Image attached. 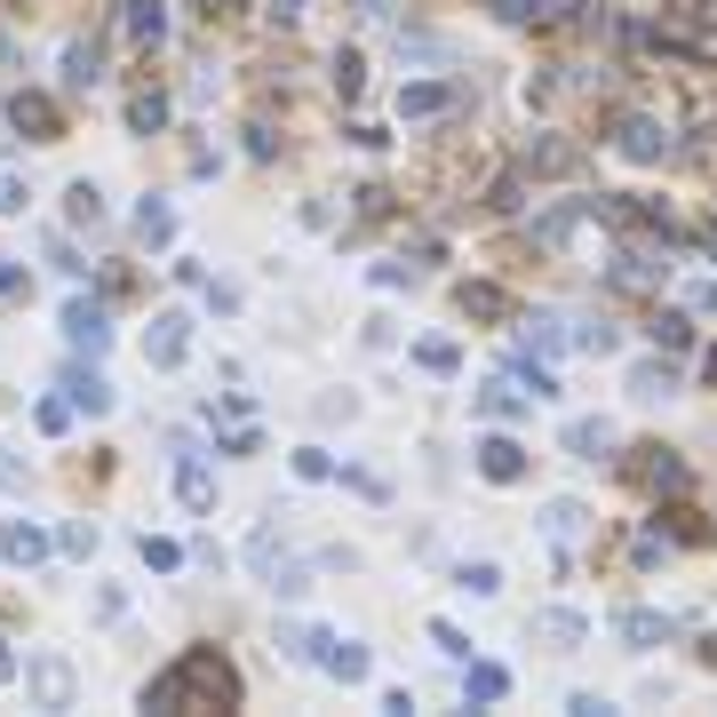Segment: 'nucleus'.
I'll return each instance as SVG.
<instances>
[{
    "mask_svg": "<svg viewBox=\"0 0 717 717\" xmlns=\"http://www.w3.org/2000/svg\"><path fill=\"white\" fill-rule=\"evenodd\" d=\"M645 335H654L662 351H686V344H694V319H686V312H654V327H645Z\"/></svg>",
    "mask_w": 717,
    "mask_h": 717,
    "instance_id": "obj_26",
    "label": "nucleus"
},
{
    "mask_svg": "<svg viewBox=\"0 0 717 717\" xmlns=\"http://www.w3.org/2000/svg\"><path fill=\"white\" fill-rule=\"evenodd\" d=\"M455 303H463V319H510V295H502L495 280H470Z\"/></svg>",
    "mask_w": 717,
    "mask_h": 717,
    "instance_id": "obj_15",
    "label": "nucleus"
},
{
    "mask_svg": "<svg viewBox=\"0 0 717 717\" xmlns=\"http://www.w3.org/2000/svg\"><path fill=\"white\" fill-rule=\"evenodd\" d=\"M510 383H519L526 399H558V374L542 367V359H510Z\"/></svg>",
    "mask_w": 717,
    "mask_h": 717,
    "instance_id": "obj_25",
    "label": "nucleus"
},
{
    "mask_svg": "<svg viewBox=\"0 0 717 717\" xmlns=\"http://www.w3.org/2000/svg\"><path fill=\"white\" fill-rule=\"evenodd\" d=\"M0 487H24V470H17L9 455H0Z\"/></svg>",
    "mask_w": 717,
    "mask_h": 717,
    "instance_id": "obj_46",
    "label": "nucleus"
},
{
    "mask_svg": "<svg viewBox=\"0 0 717 717\" xmlns=\"http://www.w3.org/2000/svg\"><path fill=\"white\" fill-rule=\"evenodd\" d=\"M542 534H551V542H574V534H583V502H551V510H542Z\"/></svg>",
    "mask_w": 717,
    "mask_h": 717,
    "instance_id": "obj_30",
    "label": "nucleus"
},
{
    "mask_svg": "<svg viewBox=\"0 0 717 717\" xmlns=\"http://www.w3.org/2000/svg\"><path fill=\"white\" fill-rule=\"evenodd\" d=\"M613 630H622L630 645H662V638H670V622H662L654 606H630V613H622V622H613Z\"/></svg>",
    "mask_w": 717,
    "mask_h": 717,
    "instance_id": "obj_23",
    "label": "nucleus"
},
{
    "mask_svg": "<svg viewBox=\"0 0 717 717\" xmlns=\"http://www.w3.org/2000/svg\"><path fill=\"white\" fill-rule=\"evenodd\" d=\"M9 128H24L32 144H56V105H48L41 88H17L9 96Z\"/></svg>",
    "mask_w": 717,
    "mask_h": 717,
    "instance_id": "obj_5",
    "label": "nucleus"
},
{
    "mask_svg": "<svg viewBox=\"0 0 717 717\" xmlns=\"http://www.w3.org/2000/svg\"><path fill=\"white\" fill-rule=\"evenodd\" d=\"M670 391H677V374H670V367H654V359L630 367V399H670Z\"/></svg>",
    "mask_w": 717,
    "mask_h": 717,
    "instance_id": "obj_27",
    "label": "nucleus"
},
{
    "mask_svg": "<svg viewBox=\"0 0 717 717\" xmlns=\"http://www.w3.org/2000/svg\"><path fill=\"white\" fill-rule=\"evenodd\" d=\"M709 239H717V224H709Z\"/></svg>",
    "mask_w": 717,
    "mask_h": 717,
    "instance_id": "obj_49",
    "label": "nucleus"
},
{
    "mask_svg": "<svg viewBox=\"0 0 717 717\" xmlns=\"http://www.w3.org/2000/svg\"><path fill=\"white\" fill-rule=\"evenodd\" d=\"M359 88H367V64L344 48V56H335V96H344V105H359Z\"/></svg>",
    "mask_w": 717,
    "mask_h": 717,
    "instance_id": "obj_32",
    "label": "nucleus"
},
{
    "mask_svg": "<svg viewBox=\"0 0 717 717\" xmlns=\"http://www.w3.org/2000/svg\"><path fill=\"white\" fill-rule=\"evenodd\" d=\"M526 406H534V399H526L519 383H510V374H495V383L478 391V415H495V423H510V415H526Z\"/></svg>",
    "mask_w": 717,
    "mask_h": 717,
    "instance_id": "obj_12",
    "label": "nucleus"
},
{
    "mask_svg": "<svg viewBox=\"0 0 717 717\" xmlns=\"http://www.w3.org/2000/svg\"><path fill=\"white\" fill-rule=\"evenodd\" d=\"M645 487H662V495H677V487H686V463H677V455H645Z\"/></svg>",
    "mask_w": 717,
    "mask_h": 717,
    "instance_id": "obj_29",
    "label": "nucleus"
},
{
    "mask_svg": "<svg viewBox=\"0 0 717 717\" xmlns=\"http://www.w3.org/2000/svg\"><path fill=\"white\" fill-rule=\"evenodd\" d=\"M702 367H709V383H717V351H709V359H702Z\"/></svg>",
    "mask_w": 717,
    "mask_h": 717,
    "instance_id": "obj_48",
    "label": "nucleus"
},
{
    "mask_svg": "<svg viewBox=\"0 0 717 717\" xmlns=\"http://www.w3.org/2000/svg\"><path fill=\"white\" fill-rule=\"evenodd\" d=\"M24 199H32L24 176H0V216H24Z\"/></svg>",
    "mask_w": 717,
    "mask_h": 717,
    "instance_id": "obj_42",
    "label": "nucleus"
},
{
    "mask_svg": "<svg viewBox=\"0 0 717 717\" xmlns=\"http://www.w3.org/2000/svg\"><path fill=\"white\" fill-rule=\"evenodd\" d=\"M144 566H160V574H176V566H184V551H176V542H160V534H144Z\"/></svg>",
    "mask_w": 717,
    "mask_h": 717,
    "instance_id": "obj_37",
    "label": "nucleus"
},
{
    "mask_svg": "<svg viewBox=\"0 0 717 717\" xmlns=\"http://www.w3.org/2000/svg\"><path fill=\"white\" fill-rule=\"evenodd\" d=\"M455 112V88L447 80H406L399 88V120H447Z\"/></svg>",
    "mask_w": 717,
    "mask_h": 717,
    "instance_id": "obj_7",
    "label": "nucleus"
},
{
    "mask_svg": "<svg viewBox=\"0 0 717 717\" xmlns=\"http://www.w3.org/2000/svg\"><path fill=\"white\" fill-rule=\"evenodd\" d=\"M694 312H717V280H709V287H694Z\"/></svg>",
    "mask_w": 717,
    "mask_h": 717,
    "instance_id": "obj_45",
    "label": "nucleus"
},
{
    "mask_svg": "<svg viewBox=\"0 0 717 717\" xmlns=\"http://www.w3.org/2000/svg\"><path fill=\"white\" fill-rule=\"evenodd\" d=\"M64 335H73L80 351H105V344H112V319H105V303H64Z\"/></svg>",
    "mask_w": 717,
    "mask_h": 717,
    "instance_id": "obj_8",
    "label": "nucleus"
},
{
    "mask_svg": "<svg viewBox=\"0 0 717 717\" xmlns=\"http://www.w3.org/2000/svg\"><path fill=\"white\" fill-rule=\"evenodd\" d=\"M17 287H24V271H17L9 256H0V295H17Z\"/></svg>",
    "mask_w": 717,
    "mask_h": 717,
    "instance_id": "obj_44",
    "label": "nucleus"
},
{
    "mask_svg": "<svg viewBox=\"0 0 717 717\" xmlns=\"http://www.w3.org/2000/svg\"><path fill=\"white\" fill-rule=\"evenodd\" d=\"M574 224H583V199H566V208L534 216V248H566V239H574Z\"/></svg>",
    "mask_w": 717,
    "mask_h": 717,
    "instance_id": "obj_19",
    "label": "nucleus"
},
{
    "mask_svg": "<svg viewBox=\"0 0 717 717\" xmlns=\"http://www.w3.org/2000/svg\"><path fill=\"white\" fill-rule=\"evenodd\" d=\"M415 367L423 374H455L463 359H455V344H438V335H431V344H415Z\"/></svg>",
    "mask_w": 717,
    "mask_h": 717,
    "instance_id": "obj_33",
    "label": "nucleus"
},
{
    "mask_svg": "<svg viewBox=\"0 0 717 717\" xmlns=\"http://www.w3.org/2000/svg\"><path fill=\"white\" fill-rule=\"evenodd\" d=\"M135 239H144V248H167V239H176V208H167V199H144V208H135Z\"/></svg>",
    "mask_w": 717,
    "mask_h": 717,
    "instance_id": "obj_18",
    "label": "nucleus"
},
{
    "mask_svg": "<svg viewBox=\"0 0 717 717\" xmlns=\"http://www.w3.org/2000/svg\"><path fill=\"white\" fill-rule=\"evenodd\" d=\"M478 478L519 487V478H526V447H519V438H478Z\"/></svg>",
    "mask_w": 717,
    "mask_h": 717,
    "instance_id": "obj_6",
    "label": "nucleus"
},
{
    "mask_svg": "<svg viewBox=\"0 0 717 717\" xmlns=\"http://www.w3.org/2000/svg\"><path fill=\"white\" fill-rule=\"evenodd\" d=\"M176 495H184V510H216V470L199 463L192 447L176 455Z\"/></svg>",
    "mask_w": 717,
    "mask_h": 717,
    "instance_id": "obj_9",
    "label": "nucleus"
},
{
    "mask_svg": "<svg viewBox=\"0 0 717 717\" xmlns=\"http://www.w3.org/2000/svg\"><path fill=\"white\" fill-rule=\"evenodd\" d=\"M606 447H613V423H590V415H583V423H566V455H583V463H598Z\"/></svg>",
    "mask_w": 717,
    "mask_h": 717,
    "instance_id": "obj_21",
    "label": "nucleus"
},
{
    "mask_svg": "<svg viewBox=\"0 0 717 717\" xmlns=\"http://www.w3.org/2000/svg\"><path fill=\"white\" fill-rule=\"evenodd\" d=\"M613 152H622V160H638V167H662V160H670V135H662V120L630 112L622 128H613Z\"/></svg>",
    "mask_w": 717,
    "mask_h": 717,
    "instance_id": "obj_3",
    "label": "nucleus"
},
{
    "mask_svg": "<svg viewBox=\"0 0 717 717\" xmlns=\"http://www.w3.org/2000/svg\"><path fill=\"white\" fill-rule=\"evenodd\" d=\"M64 391H73V406H80V415H105V406H112V383H105V374H88V367H73V374H64Z\"/></svg>",
    "mask_w": 717,
    "mask_h": 717,
    "instance_id": "obj_17",
    "label": "nucleus"
},
{
    "mask_svg": "<svg viewBox=\"0 0 717 717\" xmlns=\"http://www.w3.org/2000/svg\"><path fill=\"white\" fill-rule=\"evenodd\" d=\"M295 478H335V463H327V447H295Z\"/></svg>",
    "mask_w": 717,
    "mask_h": 717,
    "instance_id": "obj_39",
    "label": "nucleus"
},
{
    "mask_svg": "<svg viewBox=\"0 0 717 717\" xmlns=\"http://www.w3.org/2000/svg\"><path fill=\"white\" fill-rule=\"evenodd\" d=\"M120 32L135 48H160V32H167V9L160 0H128V17H120Z\"/></svg>",
    "mask_w": 717,
    "mask_h": 717,
    "instance_id": "obj_11",
    "label": "nucleus"
},
{
    "mask_svg": "<svg viewBox=\"0 0 717 717\" xmlns=\"http://www.w3.org/2000/svg\"><path fill=\"white\" fill-rule=\"evenodd\" d=\"M32 694H41L48 709H64V702H73V670H64L56 654H41V662H32Z\"/></svg>",
    "mask_w": 717,
    "mask_h": 717,
    "instance_id": "obj_14",
    "label": "nucleus"
},
{
    "mask_svg": "<svg viewBox=\"0 0 717 717\" xmlns=\"http://www.w3.org/2000/svg\"><path fill=\"white\" fill-rule=\"evenodd\" d=\"M9 677H17V654H9V645H0V686H9Z\"/></svg>",
    "mask_w": 717,
    "mask_h": 717,
    "instance_id": "obj_47",
    "label": "nucleus"
},
{
    "mask_svg": "<svg viewBox=\"0 0 717 717\" xmlns=\"http://www.w3.org/2000/svg\"><path fill=\"white\" fill-rule=\"evenodd\" d=\"M502 694H510V670H495V662L463 670V702H502Z\"/></svg>",
    "mask_w": 717,
    "mask_h": 717,
    "instance_id": "obj_20",
    "label": "nucleus"
},
{
    "mask_svg": "<svg viewBox=\"0 0 717 717\" xmlns=\"http://www.w3.org/2000/svg\"><path fill=\"white\" fill-rule=\"evenodd\" d=\"M176 670H184V702H192V694H199V702H239V677H231L224 654H184Z\"/></svg>",
    "mask_w": 717,
    "mask_h": 717,
    "instance_id": "obj_2",
    "label": "nucleus"
},
{
    "mask_svg": "<svg viewBox=\"0 0 717 717\" xmlns=\"http://www.w3.org/2000/svg\"><path fill=\"white\" fill-rule=\"evenodd\" d=\"M184 351H192V319L184 312H160L152 335H144V359L152 367H184Z\"/></svg>",
    "mask_w": 717,
    "mask_h": 717,
    "instance_id": "obj_4",
    "label": "nucleus"
},
{
    "mask_svg": "<svg viewBox=\"0 0 717 717\" xmlns=\"http://www.w3.org/2000/svg\"><path fill=\"white\" fill-rule=\"evenodd\" d=\"M455 590H470V598H495V590H502V566H495V558H478V566H455Z\"/></svg>",
    "mask_w": 717,
    "mask_h": 717,
    "instance_id": "obj_28",
    "label": "nucleus"
},
{
    "mask_svg": "<svg viewBox=\"0 0 717 717\" xmlns=\"http://www.w3.org/2000/svg\"><path fill=\"white\" fill-rule=\"evenodd\" d=\"M534 630L551 638V645H583V638H590V622H583V613H574V606H551V613H542Z\"/></svg>",
    "mask_w": 717,
    "mask_h": 717,
    "instance_id": "obj_22",
    "label": "nucleus"
},
{
    "mask_svg": "<svg viewBox=\"0 0 717 717\" xmlns=\"http://www.w3.org/2000/svg\"><path fill=\"white\" fill-rule=\"evenodd\" d=\"M295 645H303V654H312L327 677H344V686H359V677L374 670V654H367V645H359V638H335V630H303Z\"/></svg>",
    "mask_w": 717,
    "mask_h": 717,
    "instance_id": "obj_1",
    "label": "nucleus"
},
{
    "mask_svg": "<svg viewBox=\"0 0 717 717\" xmlns=\"http://www.w3.org/2000/svg\"><path fill=\"white\" fill-rule=\"evenodd\" d=\"M495 17H502V24H534L542 0H495Z\"/></svg>",
    "mask_w": 717,
    "mask_h": 717,
    "instance_id": "obj_41",
    "label": "nucleus"
},
{
    "mask_svg": "<svg viewBox=\"0 0 717 717\" xmlns=\"http://www.w3.org/2000/svg\"><path fill=\"white\" fill-rule=\"evenodd\" d=\"M431 645H438V654H455V662H470V638L455 622H431Z\"/></svg>",
    "mask_w": 717,
    "mask_h": 717,
    "instance_id": "obj_38",
    "label": "nucleus"
},
{
    "mask_svg": "<svg viewBox=\"0 0 717 717\" xmlns=\"http://www.w3.org/2000/svg\"><path fill=\"white\" fill-rule=\"evenodd\" d=\"M526 344H534V351H574V319H566V312H534V319H526Z\"/></svg>",
    "mask_w": 717,
    "mask_h": 717,
    "instance_id": "obj_16",
    "label": "nucleus"
},
{
    "mask_svg": "<svg viewBox=\"0 0 717 717\" xmlns=\"http://www.w3.org/2000/svg\"><path fill=\"white\" fill-rule=\"evenodd\" d=\"M56 551H64V558H88V551H96V526H80V519H73V526L56 534Z\"/></svg>",
    "mask_w": 717,
    "mask_h": 717,
    "instance_id": "obj_36",
    "label": "nucleus"
},
{
    "mask_svg": "<svg viewBox=\"0 0 717 717\" xmlns=\"http://www.w3.org/2000/svg\"><path fill=\"white\" fill-rule=\"evenodd\" d=\"M64 88H96V48H88V41L64 48Z\"/></svg>",
    "mask_w": 717,
    "mask_h": 717,
    "instance_id": "obj_31",
    "label": "nucleus"
},
{
    "mask_svg": "<svg viewBox=\"0 0 717 717\" xmlns=\"http://www.w3.org/2000/svg\"><path fill=\"white\" fill-rule=\"evenodd\" d=\"M0 558H9V566H41V558H48V534L32 526V519H9V534H0Z\"/></svg>",
    "mask_w": 717,
    "mask_h": 717,
    "instance_id": "obj_10",
    "label": "nucleus"
},
{
    "mask_svg": "<svg viewBox=\"0 0 717 717\" xmlns=\"http://www.w3.org/2000/svg\"><path fill=\"white\" fill-rule=\"evenodd\" d=\"M32 423H41L48 438H64V431H73V399H41V406H32Z\"/></svg>",
    "mask_w": 717,
    "mask_h": 717,
    "instance_id": "obj_34",
    "label": "nucleus"
},
{
    "mask_svg": "<svg viewBox=\"0 0 717 717\" xmlns=\"http://www.w3.org/2000/svg\"><path fill=\"white\" fill-rule=\"evenodd\" d=\"M128 128H135V135H160V128H167V96H160V88L128 96Z\"/></svg>",
    "mask_w": 717,
    "mask_h": 717,
    "instance_id": "obj_24",
    "label": "nucleus"
},
{
    "mask_svg": "<svg viewBox=\"0 0 717 717\" xmlns=\"http://www.w3.org/2000/svg\"><path fill=\"white\" fill-rule=\"evenodd\" d=\"M64 199H73V224H105V192H96V184H73Z\"/></svg>",
    "mask_w": 717,
    "mask_h": 717,
    "instance_id": "obj_35",
    "label": "nucleus"
},
{
    "mask_svg": "<svg viewBox=\"0 0 717 717\" xmlns=\"http://www.w3.org/2000/svg\"><path fill=\"white\" fill-rule=\"evenodd\" d=\"M574 160H583V152H574L566 135H534V144H526V167H534V176H566Z\"/></svg>",
    "mask_w": 717,
    "mask_h": 717,
    "instance_id": "obj_13",
    "label": "nucleus"
},
{
    "mask_svg": "<svg viewBox=\"0 0 717 717\" xmlns=\"http://www.w3.org/2000/svg\"><path fill=\"white\" fill-rule=\"evenodd\" d=\"M630 558H638V566H662V558H670V542H662V534H638V542H630Z\"/></svg>",
    "mask_w": 717,
    "mask_h": 717,
    "instance_id": "obj_40",
    "label": "nucleus"
},
{
    "mask_svg": "<svg viewBox=\"0 0 717 717\" xmlns=\"http://www.w3.org/2000/svg\"><path fill=\"white\" fill-rule=\"evenodd\" d=\"M303 9H312V0H271V17H280V24H303Z\"/></svg>",
    "mask_w": 717,
    "mask_h": 717,
    "instance_id": "obj_43",
    "label": "nucleus"
}]
</instances>
